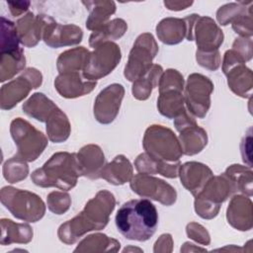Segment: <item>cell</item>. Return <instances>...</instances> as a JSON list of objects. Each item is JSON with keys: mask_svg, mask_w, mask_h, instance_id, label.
Listing matches in <instances>:
<instances>
[{"mask_svg": "<svg viewBox=\"0 0 253 253\" xmlns=\"http://www.w3.org/2000/svg\"><path fill=\"white\" fill-rule=\"evenodd\" d=\"M143 148L150 157L166 162L179 161L183 154L180 141L174 132L163 126H150L143 137Z\"/></svg>", "mask_w": 253, "mask_h": 253, "instance_id": "8992f818", "label": "cell"}, {"mask_svg": "<svg viewBox=\"0 0 253 253\" xmlns=\"http://www.w3.org/2000/svg\"><path fill=\"white\" fill-rule=\"evenodd\" d=\"M119 232L128 240L146 241L156 231L158 213L147 199H135L122 205L116 214Z\"/></svg>", "mask_w": 253, "mask_h": 253, "instance_id": "7a4b0ae2", "label": "cell"}, {"mask_svg": "<svg viewBox=\"0 0 253 253\" xmlns=\"http://www.w3.org/2000/svg\"><path fill=\"white\" fill-rule=\"evenodd\" d=\"M251 200L243 196H235L227 208V220L238 230H249L251 228Z\"/></svg>", "mask_w": 253, "mask_h": 253, "instance_id": "7402d4cb", "label": "cell"}, {"mask_svg": "<svg viewBox=\"0 0 253 253\" xmlns=\"http://www.w3.org/2000/svg\"><path fill=\"white\" fill-rule=\"evenodd\" d=\"M28 174L29 166L27 162L17 155L8 159L3 165V177L11 184L26 179Z\"/></svg>", "mask_w": 253, "mask_h": 253, "instance_id": "d590c367", "label": "cell"}, {"mask_svg": "<svg viewBox=\"0 0 253 253\" xmlns=\"http://www.w3.org/2000/svg\"><path fill=\"white\" fill-rule=\"evenodd\" d=\"M158 87H159V93L172 91V90H178L183 92L184 90L183 76L179 71L175 69H168L162 73L158 83Z\"/></svg>", "mask_w": 253, "mask_h": 253, "instance_id": "8d00e7d4", "label": "cell"}, {"mask_svg": "<svg viewBox=\"0 0 253 253\" xmlns=\"http://www.w3.org/2000/svg\"><path fill=\"white\" fill-rule=\"evenodd\" d=\"M245 15L244 8L236 4H226L217 10L216 18L220 25L226 26L230 22H234L238 18Z\"/></svg>", "mask_w": 253, "mask_h": 253, "instance_id": "f35d334b", "label": "cell"}, {"mask_svg": "<svg viewBox=\"0 0 253 253\" xmlns=\"http://www.w3.org/2000/svg\"><path fill=\"white\" fill-rule=\"evenodd\" d=\"M0 200L13 216L24 221L37 222L45 212L42 200L29 191L6 186L1 189Z\"/></svg>", "mask_w": 253, "mask_h": 253, "instance_id": "277c9868", "label": "cell"}, {"mask_svg": "<svg viewBox=\"0 0 253 253\" xmlns=\"http://www.w3.org/2000/svg\"><path fill=\"white\" fill-rule=\"evenodd\" d=\"M158 52V45L149 33L137 37L125 67V76L128 81H135L152 65V60Z\"/></svg>", "mask_w": 253, "mask_h": 253, "instance_id": "30bf717a", "label": "cell"}, {"mask_svg": "<svg viewBox=\"0 0 253 253\" xmlns=\"http://www.w3.org/2000/svg\"><path fill=\"white\" fill-rule=\"evenodd\" d=\"M184 20L187 25L186 38L188 41H196L199 51L218 50L223 42V33L211 18L193 14Z\"/></svg>", "mask_w": 253, "mask_h": 253, "instance_id": "ba28073f", "label": "cell"}, {"mask_svg": "<svg viewBox=\"0 0 253 253\" xmlns=\"http://www.w3.org/2000/svg\"><path fill=\"white\" fill-rule=\"evenodd\" d=\"M20 40L16 29V24L10 20L1 17V53L15 52L22 47L19 45Z\"/></svg>", "mask_w": 253, "mask_h": 253, "instance_id": "e575fe53", "label": "cell"}, {"mask_svg": "<svg viewBox=\"0 0 253 253\" xmlns=\"http://www.w3.org/2000/svg\"><path fill=\"white\" fill-rule=\"evenodd\" d=\"M23 111L29 117L46 123L50 115L58 108L42 93H35L23 104Z\"/></svg>", "mask_w": 253, "mask_h": 253, "instance_id": "4316f807", "label": "cell"}, {"mask_svg": "<svg viewBox=\"0 0 253 253\" xmlns=\"http://www.w3.org/2000/svg\"><path fill=\"white\" fill-rule=\"evenodd\" d=\"M127 25L123 19H114L91 34L89 44L95 48L103 42L118 40L125 35Z\"/></svg>", "mask_w": 253, "mask_h": 253, "instance_id": "f1b7e54d", "label": "cell"}, {"mask_svg": "<svg viewBox=\"0 0 253 253\" xmlns=\"http://www.w3.org/2000/svg\"><path fill=\"white\" fill-rule=\"evenodd\" d=\"M184 96L182 91L172 90L159 93L157 99V108L161 115L168 119H175L184 110Z\"/></svg>", "mask_w": 253, "mask_h": 253, "instance_id": "4dcf8cb0", "label": "cell"}, {"mask_svg": "<svg viewBox=\"0 0 253 253\" xmlns=\"http://www.w3.org/2000/svg\"><path fill=\"white\" fill-rule=\"evenodd\" d=\"M71 205L70 196L63 192H51L47 196V207L50 211L55 214H62L66 212Z\"/></svg>", "mask_w": 253, "mask_h": 253, "instance_id": "74e56055", "label": "cell"}, {"mask_svg": "<svg viewBox=\"0 0 253 253\" xmlns=\"http://www.w3.org/2000/svg\"><path fill=\"white\" fill-rule=\"evenodd\" d=\"M48 16L35 15L29 12L16 23L20 42L27 47H34L41 41Z\"/></svg>", "mask_w": 253, "mask_h": 253, "instance_id": "d6986e66", "label": "cell"}, {"mask_svg": "<svg viewBox=\"0 0 253 253\" xmlns=\"http://www.w3.org/2000/svg\"><path fill=\"white\" fill-rule=\"evenodd\" d=\"M251 127L249 128V133L246 135L241 143V154L243 161L248 163V166L251 167Z\"/></svg>", "mask_w": 253, "mask_h": 253, "instance_id": "7bdbcfd3", "label": "cell"}, {"mask_svg": "<svg viewBox=\"0 0 253 253\" xmlns=\"http://www.w3.org/2000/svg\"><path fill=\"white\" fill-rule=\"evenodd\" d=\"M213 91L212 82L206 76L198 73L189 75L184 100L188 112L203 119L211 107V94Z\"/></svg>", "mask_w": 253, "mask_h": 253, "instance_id": "7c38bea8", "label": "cell"}, {"mask_svg": "<svg viewBox=\"0 0 253 253\" xmlns=\"http://www.w3.org/2000/svg\"><path fill=\"white\" fill-rule=\"evenodd\" d=\"M7 4L9 6V10H10L11 14L14 17H17V16L22 15L24 12H26L29 9L31 2L19 1V2H7Z\"/></svg>", "mask_w": 253, "mask_h": 253, "instance_id": "ee69618b", "label": "cell"}, {"mask_svg": "<svg viewBox=\"0 0 253 253\" xmlns=\"http://www.w3.org/2000/svg\"><path fill=\"white\" fill-rule=\"evenodd\" d=\"M82 3L90 12L86 27L93 32L107 24L110 16L116 12V4L113 1H83Z\"/></svg>", "mask_w": 253, "mask_h": 253, "instance_id": "d4e9b609", "label": "cell"}, {"mask_svg": "<svg viewBox=\"0 0 253 253\" xmlns=\"http://www.w3.org/2000/svg\"><path fill=\"white\" fill-rule=\"evenodd\" d=\"M116 205L112 193L102 190L92 198L84 210L72 219L62 223L58 228V237L65 244H73L88 231L103 229Z\"/></svg>", "mask_w": 253, "mask_h": 253, "instance_id": "6da1fadb", "label": "cell"}, {"mask_svg": "<svg viewBox=\"0 0 253 253\" xmlns=\"http://www.w3.org/2000/svg\"><path fill=\"white\" fill-rule=\"evenodd\" d=\"M173 240L170 234H162L154 244V252H171Z\"/></svg>", "mask_w": 253, "mask_h": 253, "instance_id": "b9f144b4", "label": "cell"}, {"mask_svg": "<svg viewBox=\"0 0 253 253\" xmlns=\"http://www.w3.org/2000/svg\"><path fill=\"white\" fill-rule=\"evenodd\" d=\"M178 175L184 187L195 197L213 176L211 170L207 165L199 162H187L181 165Z\"/></svg>", "mask_w": 253, "mask_h": 253, "instance_id": "ffe728a7", "label": "cell"}, {"mask_svg": "<svg viewBox=\"0 0 253 253\" xmlns=\"http://www.w3.org/2000/svg\"><path fill=\"white\" fill-rule=\"evenodd\" d=\"M26 58L21 48L15 52L1 53L0 60V81L5 82L12 79L17 73L25 68Z\"/></svg>", "mask_w": 253, "mask_h": 253, "instance_id": "836d02e7", "label": "cell"}, {"mask_svg": "<svg viewBox=\"0 0 253 253\" xmlns=\"http://www.w3.org/2000/svg\"><path fill=\"white\" fill-rule=\"evenodd\" d=\"M120 246L121 244L118 240L110 238L105 234L97 233L84 238L75 248L74 252H117L119 251Z\"/></svg>", "mask_w": 253, "mask_h": 253, "instance_id": "d6a6232c", "label": "cell"}, {"mask_svg": "<svg viewBox=\"0 0 253 253\" xmlns=\"http://www.w3.org/2000/svg\"><path fill=\"white\" fill-rule=\"evenodd\" d=\"M131 190L143 198H150L164 206H171L176 202L175 189L165 181L148 174L139 173L130 180Z\"/></svg>", "mask_w": 253, "mask_h": 253, "instance_id": "9a60e30c", "label": "cell"}, {"mask_svg": "<svg viewBox=\"0 0 253 253\" xmlns=\"http://www.w3.org/2000/svg\"><path fill=\"white\" fill-rule=\"evenodd\" d=\"M232 192H235L233 182L223 173L211 177L204 189L195 197V211L197 214L206 219L217 215L220 204L223 203Z\"/></svg>", "mask_w": 253, "mask_h": 253, "instance_id": "5b68a950", "label": "cell"}, {"mask_svg": "<svg viewBox=\"0 0 253 253\" xmlns=\"http://www.w3.org/2000/svg\"><path fill=\"white\" fill-rule=\"evenodd\" d=\"M158 39L166 44H176L187 35V25L184 19L166 18L156 27Z\"/></svg>", "mask_w": 253, "mask_h": 253, "instance_id": "484cf974", "label": "cell"}, {"mask_svg": "<svg viewBox=\"0 0 253 253\" xmlns=\"http://www.w3.org/2000/svg\"><path fill=\"white\" fill-rule=\"evenodd\" d=\"M46 133L50 141L59 143L65 141L70 134V124L66 115L57 108L46 121Z\"/></svg>", "mask_w": 253, "mask_h": 253, "instance_id": "f546056e", "label": "cell"}, {"mask_svg": "<svg viewBox=\"0 0 253 253\" xmlns=\"http://www.w3.org/2000/svg\"><path fill=\"white\" fill-rule=\"evenodd\" d=\"M1 223V245L12 243H29L33 239V229L29 224L17 223L8 218H2Z\"/></svg>", "mask_w": 253, "mask_h": 253, "instance_id": "cb8c5ba5", "label": "cell"}, {"mask_svg": "<svg viewBox=\"0 0 253 253\" xmlns=\"http://www.w3.org/2000/svg\"><path fill=\"white\" fill-rule=\"evenodd\" d=\"M187 235L202 245H209L211 243V237L208 230L197 222H190L186 227Z\"/></svg>", "mask_w": 253, "mask_h": 253, "instance_id": "ab89813d", "label": "cell"}, {"mask_svg": "<svg viewBox=\"0 0 253 253\" xmlns=\"http://www.w3.org/2000/svg\"><path fill=\"white\" fill-rule=\"evenodd\" d=\"M122 58L120 46L112 42H106L95 47L87 55L82 75L91 81H96L110 74Z\"/></svg>", "mask_w": 253, "mask_h": 253, "instance_id": "9c48e42d", "label": "cell"}, {"mask_svg": "<svg viewBox=\"0 0 253 253\" xmlns=\"http://www.w3.org/2000/svg\"><path fill=\"white\" fill-rule=\"evenodd\" d=\"M196 58L201 66L209 70H216L220 64V56L218 50L211 52H203L197 50Z\"/></svg>", "mask_w": 253, "mask_h": 253, "instance_id": "60d3db41", "label": "cell"}, {"mask_svg": "<svg viewBox=\"0 0 253 253\" xmlns=\"http://www.w3.org/2000/svg\"><path fill=\"white\" fill-rule=\"evenodd\" d=\"M82 30L75 25H60L48 17L43 30L42 40L53 48L74 45L82 41Z\"/></svg>", "mask_w": 253, "mask_h": 253, "instance_id": "e0dca14e", "label": "cell"}, {"mask_svg": "<svg viewBox=\"0 0 253 253\" xmlns=\"http://www.w3.org/2000/svg\"><path fill=\"white\" fill-rule=\"evenodd\" d=\"M10 132L17 145V156L32 162L43 152L47 145L45 135L22 118H16L10 125Z\"/></svg>", "mask_w": 253, "mask_h": 253, "instance_id": "52a82bcc", "label": "cell"}, {"mask_svg": "<svg viewBox=\"0 0 253 253\" xmlns=\"http://www.w3.org/2000/svg\"><path fill=\"white\" fill-rule=\"evenodd\" d=\"M132 166L129 160L124 155H118L114 160L103 167L101 178L113 185H123L131 180Z\"/></svg>", "mask_w": 253, "mask_h": 253, "instance_id": "603a6c76", "label": "cell"}, {"mask_svg": "<svg viewBox=\"0 0 253 253\" xmlns=\"http://www.w3.org/2000/svg\"><path fill=\"white\" fill-rule=\"evenodd\" d=\"M76 159L81 176L90 179L101 178V171L104 167L105 156L100 146L88 144L83 146L76 154Z\"/></svg>", "mask_w": 253, "mask_h": 253, "instance_id": "44dd1931", "label": "cell"}, {"mask_svg": "<svg viewBox=\"0 0 253 253\" xmlns=\"http://www.w3.org/2000/svg\"><path fill=\"white\" fill-rule=\"evenodd\" d=\"M42 73L36 68H27L16 79L4 84L0 90V107L2 110H11L24 100L32 89L41 86Z\"/></svg>", "mask_w": 253, "mask_h": 253, "instance_id": "8fae6325", "label": "cell"}, {"mask_svg": "<svg viewBox=\"0 0 253 253\" xmlns=\"http://www.w3.org/2000/svg\"><path fill=\"white\" fill-rule=\"evenodd\" d=\"M89 51L84 46L75 47L62 52L57 58V70L59 73L79 72L83 70Z\"/></svg>", "mask_w": 253, "mask_h": 253, "instance_id": "1f68e13d", "label": "cell"}, {"mask_svg": "<svg viewBox=\"0 0 253 253\" xmlns=\"http://www.w3.org/2000/svg\"><path fill=\"white\" fill-rule=\"evenodd\" d=\"M206 249L200 248V247H194V244L190 242L184 243L183 247L181 248V252H189V251H205Z\"/></svg>", "mask_w": 253, "mask_h": 253, "instance_id": "bcb514c9", "label": "cell"}, {"mask_svg": "<svg viewBox=\"0 0 253 253\" xmlns=\"http://www.w3.org/2000/svg\"><path fill=\"white\" fill-rule=\"evenodd\" d=\"M124 94L123 85L117 83L107 86L99 93L94 104V116L99 123L107 125L116 119Z\"/></svg>", "mask_w": 253, "mask_h": 253, "instance_id": "2e32d148", "label": "cell"}, {"mask_svg": "<svg viewBox=\"0 0 253 253\" xmlns=\"http://www.w3.org/2000/svg\"><path fill=\"white\" fill-rule=\"evenodd\" d=\"M174 125L180 132L179 141L184 154H197L207 145L208 136L206 130L197 125L195 119L190 116L186 109L175 118Z\"/></svg>", "mask_w": 253, "mask_h": 253, "instance_id": "5bb4252c", "label": "cell"}, {"mask_svg": "<svg viewBox=\"0 0 253 253\" xmlns=\"http://www.w3.org/2000/svg\"><path fill=\"white\" fill-rule=\"evenodd\" d=\"M79 176H81V173L76 154L57 152L42 167L35 170L31 175V179L34 184L42 188L55 187L68 191L76 186Z\"/></svg>", "mask_w": 253, "mask_h": 253, "instance_id": "3957f363", "label": "cell"}, {"mask_svg": "<svg viewBox=\"0 0 253 253\" xmlns=\"http://www.w3.org/2000/svg\"><path fill=\"white\" fill-rule=\"evenodd\" d=\"M96 81L87 80L80 72L59 73L54 80V87L61 97L72 99L92 92Z\"/></svg>", "mask_w": 253, "mask_h": 253, "instance_id": "ac0fdd59", "label": "cell"}, {"mask_svg": "<svg viewBox=\"0 0 253 253\" xmlns=\"http://www.w3.org/2000/svg\"><path fill=\"white\" fill-rule=\"evenodd\" d=\"M163 69L158 64H152L150 68L135 81L132 85V95L137 100H146L149 98L151 91L159 83Z\"/></svg>", "mask_w": 253, "mask_h": 253, "instance_id": "83f0119b", "label": "cell"}, {"mask_svg": "<svg viewBox=\"0 0 253 253\" xmlns=\"http://www.w3.org/2000/svg\"><path fill=\"white\" fill-rule=\"evenodd\" d=\"M245 60L233 49L224 53L222 70L227 76L229 88L238 96L251 97L252 72L246 68Z\"/></svg>", "mask_w": 253, "mask_h": 253, "instance_id": "4fadbf2b", "label": "cell"}, {"mask_svg": "<svg viewBox=\"0 0 253 253\" xmlns=\"http://www.w3.org/2000/svg\"><path fill=\"white\" fill-rule=\"evenodd\" d=\"M193 4V2H173V1H164V5L167 7V9L169 10H173V11H180V10H184L186 9L188 6H191Z\"/></svg>", "mask_w": 253, "mask_h": 253, "instance_id": "f6af8a7d", "label": "cell"}]
</instances>
